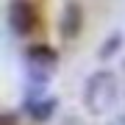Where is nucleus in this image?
Wrapping results in <instances>:
<instances>
[{
    "instance_id": "39448f33",
    "label": "nucleus",
    "mask_w": 125,
    "mask_h": 125,
    "mask_svg": "<svg viewBox=\"0 0 125 125\" xmlns=\"http://www.w3.org/2000/svg\"><path fill=\"white\" fill-rule=\"evenodd\" d=\"M25 111L31 114L36 122H45V120H50V114L56 111V97H50V94H28Z\"/></svg>"
},
{
    "instance_id": "f03ea898",
    "label": "nucleus",
    "mask_w": 125,
    "mask_h": 125,
    "mask_svg": "<svg viewBox=\"0 0 125 125\" xmlns=\"http://www.w3.org/2000/svg\"><path fill=\"white\" fill-rule=\"evenodd\" d=\"M58 67V53L50 45H31L25 50V72L33 86H47Z\"/></svg>"
},
{
    "instance_id": "0eeeda50",
    "label": "nucleus",
    "mask_w": 125,
    "mask_h": 125,
    "mask_svg": "<svg viewBox=\"0 0 125 125\" xmlns=\"http://www.w3.org/2000/svg\"><path fill=\"white\" fill-rule=\"evenodd\" d=\"M108 125H125V114H120V117H114V120L108 122Z\"/></svg>"
},
{
    "instance_id": "7ed1b4c3",
    "label": "nucleus",
    "mask_w": 125,
    "mask_h": 125,
    "mask_svg": "<svg viewBox=\"0 0 125 125\" xmlns=\"http://www.w3.org/2000/svg\"><path fill=\"white\" fill-rule=\"evenodd\" d=\"M36 22H39V17H36L33 3H28V0H11L9 3V28H11V33L31 36L36 31Z\"/></svg>"
},
{
    "instance_id": "423d86ee",
    "label": "nucleus",
    "mask_w": 125,
    "mask_h": 125,
    "mask_svg": "<svg viewBox=\"0 0 125 125\" xmlns=\"http://www.w3.org/2000/svg\"><path fill=\"white\" fill-rule=\"evenodd\" d=\"M120 45H122V33L117 31V33H111V39H106V45L100 47V53H97V56L103 58V61H106V58L111 56V53H117V50H120Z\"/></svg>"
},
{
    "instance_id": "f257e3e1",
    "label": "nucleus",
    "mask_w": 125,
    "mask_h": 125,
    "mask_svg": "<svg viewBox=\"0 0 125 125\" xmlns=\"http://www.w3.org/2000/svg\"><path fill=\"white\" fill-rule=\"evenodd\" d=\"M117 97H120V86H117L114 72L97 70L89 75L83 86V106L89 108V114H108L117 106Z\"/></svg>"
},
{
    "instance_id": "20e7f679",
    "label": "nucleus",
    "mask_w": 125,
    "mask_h": 125,
    "mask_svg": "<svg viewBox=\"0 0 125 125\" xmlns=\"http://www.w3.org/2000/svg\"><path fill=\"white\" fill-rule=\"evenodd\" d=\"M83 28V9L78 3H67L61 11V20H58V33L64 39H75Z\"/></svg>"
}]
</instances>
